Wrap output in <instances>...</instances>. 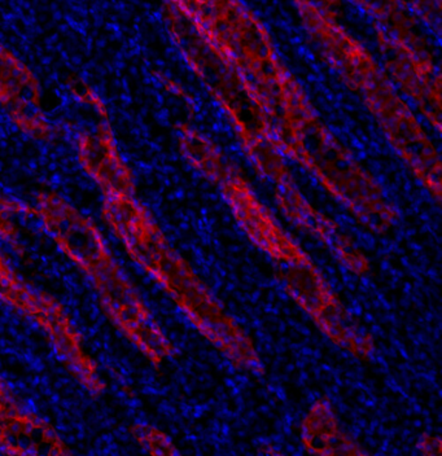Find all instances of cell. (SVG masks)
<instances>
[{"label":"cell","mask_w":442,"mask_h":456,"mask_svg":"<svg viewBox=\"0 0 442 456\" xmlns=\"http://www.w3.org/2000/svg\"><path fill=\"white\" fill-rule=\"evenodd\" d=\"M102 216L128 256L167 292L204 340L233 369L264 373V362L250 333L217 301L133 195L105 193Z\"/></svg>","instance_id":"6da1fadb"},{"label":"cell","mask_w":442,"mask_h":456,"mask_svg":"<svg viewBox=\"0 0 442 456\" xmlns=\"http://www.w3.org/2000/svg\"><path fill=\"white\" fill-rule=\"evenodd\" d=\"M33 213L25 205L10 200L0 199V240L14 244L19 235L16 219L22 214Z\"/></svg>","instance_id":"ba28073f"},{"label":"cell","mask_w":442,"mask_h":456,"mask_svg":"<svg viewBox=\"0 0 442 456\" xmlns=\"http://www.w3.org/2000/svg\"><path fill=\"white\" fill-rule=\"evenodd\" d=\"M34 214L61 252L90 279L102 309L127 341L153 366L173 358V342L110 255L93 221L55 193H42Z\"/></svg>","instance_id":"7a4b0ae2"},{"label":"cell","mask_w":442,"mask_h":456,"mask_svg":"<svg viewBox=\"0 0 442 456\" xmlns=\"http://www.w3.org/2000/svg\"><path fill=\"white\" fill-rule=\"evenodd\" d=\"M0 302L36 324L53 345L71 375L91 395H102L105 383L85 340L64 306L28 284L0 255Z\"/></svg>","instance_id":"3957f363"},{"label":"cell","mask_w":442,"mask_h":456,"mask_svg":"<svg viewBox=\"0 0 442 456\" xmlns=\"http://www.w3.org/2000/svg\"><path fill=\"white\" fill-rule=\"evenodd\" d=\"M257 456H290L285 454V452L279 450L278 447L271 446V444H264V446L259 447L258 452H257Z\"/></svg>","instance_id":"30bf717a"},{"label":"cell","mask_w":442,"mask_h":456,"mask_svg":"<svg viewBox=\"0 0 442 456\" xmlns=\"http://www.w3.org/2000/svg\"><path fill=\"white\" fill-rule=\"evenodd\" d=\"M131 430L148 456H184L169 436L152 424H135Z\"/></svg>","instance_id":"52a82bcc"},{"label":"cell","mask_w":442,"mask_h":456,"mask_svg":"<svg viewBox=\"0 0 442 456\" xmlns=\"http://www.w3.org/2000/svg\"><path fill=\"white\" fill-rule=\"evenodd\" d=\"M84 169L102 185L104 193H130L133 184L127 167L117 152L112 133L102 126L95 134H85L79 142Z\"/></svg>","instance_id":"8992f818"},{"label":"cell","mask_w":442,"mask_h":456,"mask_svg":"<svg viewBox=\"0 0 442 456\" xmlns=\"http://www.w3.org/2000/svg\"><path fill=\"white\" fill-rule=\"evenodd\" d=\"M416 450L421 456H441L442 442L435 433H423L416 442Z\"/></svg>","instance_id":"9c48e42d"},{"label":"cell","mask_w":442,"mask_h":456,"mask_svg":"<svg viewBox=\"0 0 442 456\" xmlns=\"http://www.w3.org/2000/svg\"><path fill=\"white\" fill-rule=\"evenodd\" d=\"M0 104L29 133L45 135L47 122L39 110L38 82L33 73L0 43Z\"/></svg>","instance_id":"277c9868"},{"label":"cell","mask_w":442,"mask_h":456,"mask_svg":"<svg viewBox=\"0 0 442 456\" xmlns=\"http://www.w3.org/2000/svg\"><path fill=\"white\" fill-rule=\"evenodd\" d=\"M299 441L310 456H371L342 427L335 407L315 399L299 421Z\"/></svg>","instance_id":"5b68a950"}]
</instances>
